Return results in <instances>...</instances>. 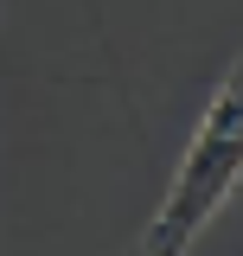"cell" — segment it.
<instances>
[{
  "mask_svg": "<svg viewBox=\"0 0 243 256\" xmlns=\"http://www.w3.org/2000/svg\"><path fill=\"white\" fill-rule=\"evenodd\" d=\"M237 180H243V58L224 70V84L212 90L205 116L192 128V148H186L180 173H173V186H166L160 212L141 230V250L148 256L192 250V237L224 212V198L237 192Z\"/></svg>",
  "mask_w": 243,
  "mask_h": 256,
  "instance_id": "obj_1",
  "label": "cell"
}]
</instances>
